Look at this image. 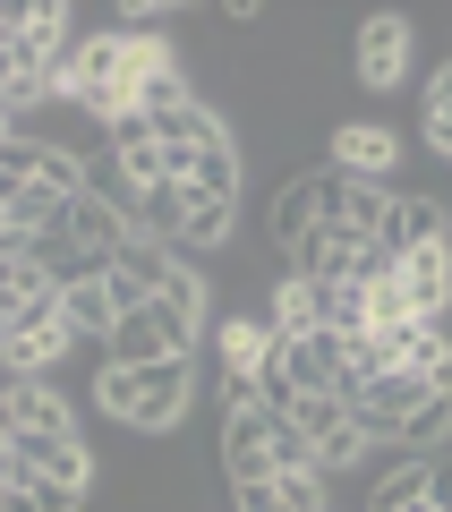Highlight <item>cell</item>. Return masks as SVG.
<instances>
[{"label":"cell","mask_w":452,"mask_h":512,"mask_svg":"<svg viewBox=\"0 0 452 512\" xmlns=\"http://www.w3.org/2000/svg\"><path fill=\"white\" fill-rule=\"evenodd\" d=\"M52 239H69V248H94V256H120V239H128V214L103 197V188H77V197H60V214H52Z\"/></svg>","instance_id":"8"},{"label":"cell","mask_w":452,"mask_h":512,"mask_svg":"<svg viewBox=\"0 0 452 512\" xmlns=\"http://www.w3.org/2000/svg\"><path fill=\"white\" fill-rule=\"evenodd\" d=\"M86 495H69V487H52V478H26L18 495H0V512H77Z\"/></svg>","instance_id":"20"},{"label":"cell","mask_w":452,"mask_h":512,"mask_svg":"<svg viewBox=\"0 0 452 512\" xmlns=\"http://www.w3.org/2000/svg\"><path fill=\"white\" fill-rule=\"evenodd\" d=\"M214 350H222V376H256V367L273 359V325L265 316H222Z\"/></svg>","instance_id":"16"},{"label":"cell","mask_w":452,"mask_h":512,"mask_svg":"<svg viewBox=\"0 0 452 512\" xmlns=\"http://www.w3.org/2000/svg\"><path fill=\"white\" fill-rule=\"evenodd\" d=\"M9 419H18V436H69V402H60V384L52 376H35V384H18L9 393Z\"/></svg>","instance_id":"15"},{"label":"cell","mask_w":452,"mask_h":512,"mask_svg":"<svg viewBox=\"0 0 452 512\" xmlns=\"http://www.w3.org/2000/svg\"><path fill=\"white\" fill-rule=\"evenodd\" d=\"M273 427H282V410H265V402L222 410V470H231V487H265L273 478Z\"/></svg>","instance_id":"6"},{"label":"cell","mask_w":452,"mask_h":512,"mask_svg":"<svg viewBox=\"0 0 452 512\" xmlns=\"http://www.w3.org/2000/svg\"><path fill=\"white\" fill-rule=\"evenodd\" d=\"M316 222L325 231H342V239H376L384 231V214H393V188L384 180H350V171H316Z\"/></svg>","instance_id":"5"},{"label":"cell","mask_w":452,"mask_h":512,"mask_svg":"<svg viewBox=\"0 0 452 512\" xmlns=\"http://www.w3.org/2000/svg\"><path fill=\"white\" fill-rule=\"evenodd\" d=\"M427 504H435V512H452V461H435V487H427Z\"/></svg>","instance_id":"22"},{"label":"cell","mask_w":452,"mask_h":512,"mask_svg":"<svg viewBox=\"0 0 452 512\" xmlns=\"http://www.w3.org/2000/svg\"><path fill=\"white\" fill-rule=\"evenodd\" d=\"M103 350H111V367H163V359H180V350H171V333H163V316H154V308L120 316V325L103 333Z\"/></svg>","instance_id":"13"},{"label":"cell","mask_w":452,"mask_h":512,"mask_svg":"<svg viewBox=\"0 0 452 512\" xmlns=\"http://www.w3.org/2000/svg\"><path fill=\"white\" fill-rule=\"evenodd\" d=\"M418 128H427L435 154H452V94H427V103H418Z\"/></svg>","instance_id":"21"},{"label":"cell","mask_w":452,"mask_h":512,"mask_svg":"<svg viewBox=\"0 0 452 512\" xmlns=\"http://www.w3.org/2000/svg\"><path fill=\"white\" fill-rule=\"evenodd\" d=\"M9 453L26 461V478H52V487H69V495H86L94 487V453H86V436H18Z\"/></svg>","instance_id":"9"},{"label":"cell","mask_w":452,"mask_h":512,"mask_svg":"<svg viewBox=\"0 0 452 512\" xmlns=\"http://www.w3.org/2000/svg\"><path fill=\"white\" fill-rule=\"evenodd\" d=\"M60 316H69V333H94V342H103V333H111L103 282H69V291H60Z\"/></svg>","instance_id":"18"},{"label":"cell","mask_w":452,"mask_h":512,"mask_svg":"<svg viewBox=\"0 0 452 512\" xmlns=\"http://www.w3.org/2000/svg\"><path fill=\"white\" fill-rule=\"evenodd\" d=\"M18 487H26V461H18V453H0V495H18Z\"/></svg>","instance_id":"23"},{"label":"cell","mask_w":452,"mask_h":512,"mask_svg":"<svg viewBox=\"0 0 452 512\" xmlns=\"http://www.w3.org/2000/svg\"><path fill=\"white\" fill-rule=\"evenodd\" d=\"M410 52H418V26L401 18V9H376V18H359L350 69H359L367 94H401V86H410Z\"/></svg>","instance_id":"3"},{"label":"cell","mask_w":452,"mask_h":512,"mask_svg":"<svg viewBox=\"0 0 452 512\" xmlns=\"http://www.w3.org/2000/svg\"><path fill=\"white\" fill-rule=\"evenodd\" d=\"M427 487H435V461H401V470H384L376 512H418V504H427Z\"/></svg>","instance_id":"17"},{"label":"cell","mask_w":452,"mask_h":512,"mask_svg":"<svg viewBox=\"0 0 452 512\" xmlns=\"http://www.w3.org/2000/svg\"><path fill=\"white\" fill-rule=\"evenodd\" d=\"M393 299L418 316V325H444V308H452V239L401 256V265H393Z\"/></svg>","instance_id":"7"},{"label":"cell","mask_w":452,"mask_h":512,"mask_svg":"<svg viewBox=\"0 0 452 512\" xmlns=\"http://www.w3.org/2000/svg\"><path fill=\"white\" fill-rule=\"evenodd\" d=\"M290 427L308 436V453H316V470H325V478L367 461V436H359V419H350L342 393H299V402H290Z\"/></svg>","instance_id":"4"},{"label":"cell","mask_w":452,"mask_h":512,"mask_svg":"<svg viewBox=\"0 0 452 512\" xmlns=\"http://www.w3.org/2000/svg\"><path fill=\"white\" fill-rule=\"evenodd\" d=\"M308 231H316V188H308V180H290L282 197H273V239L290 248V239H308Z\"/></svg>","instance_id":"19"},{"label":"cell","mask_w":452,"mask_h":512,"mask_svg":"<svg viewBox=\"0 0 452 512\" xmlns=\"http://www.w3.org/2000/svg\"><path fill=\"white\" fill-rule=\"evenodd\" d=\"M239 512H325V478L316 470H273L265 487H239Z\"/></svg>","instance_id":"14"},{"label":"cell","mask_w":452,"mask_h":512,"mask_svg":"<svg viewBox=\"0 0 452 512\" xmlns=\"http://www.w3.org/2000/svg\"><path fill=\"white\" fill-rule=\"evenodd\" d=\"M154 69H171V43H163V35L103 26V35H77V52H69V69H60V86H52V94H69V103H77V111H94V120H120Z\"/></svg>","instance_id":"1"},{"label":"cell","mask_w":452,"mask_h":512,"mask_svg":"<svg viewBox=\"0 0 452 512\" xmlns=\"http://www.w3.org/2000/svg\"><path fill=\"white\" fill-rule=\"evenodd\" d=\"M393 128H376V120H342L333 128V163L325 171H350V180H384L393 171Z\"/></svg>","instance_id":"12"},{"label":"cell","mask_w":452,"mask_h":512,"mask_svg":"<svg viewBox=\"0 0 452 512\" xmlns=\"http://www.w3.org/2000/svg\"><path fill=\"white\" fill-rule=\"evenodd\" d=\"M273 359H282V376L299 384V393H342V333H299V342H273Z\"/></svg>","instance_id":"10"},{"label":"cell","mask_w":452,"mask_h":512,"mask_svg":"<svg viewBox=\"0 0 452 512\" xmlns=\"http://www.w3.org/2000/svg\"><path fill=\"white\" fill-rule=\"evenodd\" d=\"M188 393H197V367L188 359H163V367H94V402H103L111 427H137V436H163L180 427Z\"/></svg>","instance_id":"2"},{"label":"cell","mask_w":452,"mask_h":512,"mask_svg":"<svg viewBox=\"0 0 452 512\" xmlns=\"http://www.w3.org/2000/svg\"><path fill=\"white\" fill-rule=\"evenodd\" d=\"M435 239H452V222H444V205L435 197H393V214H384V231H376V248L393 256H410V248H435Z\"/></svg>","instance_id":"11"}]
</instances>
